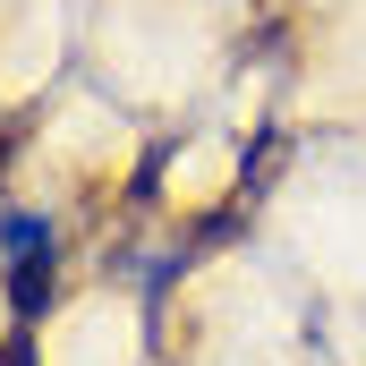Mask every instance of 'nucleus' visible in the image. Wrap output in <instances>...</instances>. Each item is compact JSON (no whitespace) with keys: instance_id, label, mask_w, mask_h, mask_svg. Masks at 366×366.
<instances>
[{"instance_id":"f257e3e1","label":"nucleus","mask_w":366,"mask_h":366,"mask_svg":"<svg viewBox=\"0 0 366 366\" xmlns=\"http://www.w3.org/2000/svg\"><path fill=\"white\" fill-rule=\"evenodd\" d=\"M0 273H9V307L17 315H43L51 281H60V230L43 213H9L0 222Z\"/></svg>"}]
</instances>
